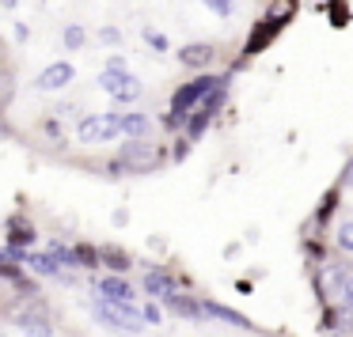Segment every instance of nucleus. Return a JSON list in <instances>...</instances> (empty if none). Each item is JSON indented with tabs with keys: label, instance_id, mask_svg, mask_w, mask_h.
I'll return each instance as SVG.
<instances>
[{
	"label": "nucleus",
	"instance_id": "obj_1",
	"mask_svg": "<svg viewBox=\"0 0 353 337\" xmlns=\"http://www.w3.org/2000/svg\"><path fill=\"white\" fill-rule=\"evenodd\" d=\"M221 84H228V76H209V72H201L198 80H190V84H183L175 91V99H171V114H168V125L171 129H179V125H186V118L194 114V110L205 102L209 91H216Z\"/></svg>",
	"mask_w": 353,
	"mask_h": 337
},
{
	"label": "nucleus",
	"instance_id": "obj_2",
	"mask_svg": "<svg viewBox=\"0 0 353 337\" xmlns=\"http://www.w3.org/2000/svg\"><path fill=\"white\" fill-rule=\"evenodd\" d=\"M95 318H99L103 326H110V329H125V334H141V329L148 326L145 311H141L133 299H107V296H99V299H95Z\"/></svg>",
	"mask_w": 353,
	"mask_h": 337
},
{
	"label": "nucleus",
	"instance_id": "obj_3",
	"mask_svg": "<svg viewBox=\"0 0 353 337\" xmlns=\"http://www.w3.org/2000/svg\"><path fill=\"white\" fill-rule=\"evenodd\" d=\"M77 137H80V144H107V140L122 137L118 114H88V118H80Z\"/></svg>",
	"mask_w": 353,
	"mask_h": 337
},
{
	"label": "nucleus",
	"instance_id": "obj_4",
	"mask_svg": "<svg viewBox=\"0 0 353 337\" xmlns=\"http://www.w3.org/2000/svg\"><path fill=\"white\" fill-rule=\"evenodd\" d=\"M118 163L141 175V171L160 167V152H156V144H145V137H130V144H122V152H118Z\"/></svg>",
	"mask_w": 353,
	"mask_h": 337
},
{
	"label": "nucleus",
	"instance_id": "obj_5",
	"mask_svg": "<svg viewBox=\"0 0 353 337\" xmlns=\"http://www.w3.org/2000/svg\"><path fill=\"white\" fill-rule=\"evenodd\" d=\"M99 87H103V91H110L118 102H133V99H141V91H145L133 72H110V69L99 72Z\"/></svg>",
	"mask_w": 353,
	"mask_h": 337
},
{
	"label": "nucleus",
	"instance_id": "obj_6",
	"mask_svg": "<svg viewBox=\"0 0 353 337\" xmlns=\"http://www.w3.org/2000/svg\"><path fill=\"white\" fill-rule=\"evenodd\" d=\"M72 76H77V69H72L69 61H54V65H46V69L39 72L34 87H39V91H61V87L72 84Z\"/></svg>",
	"mask_w": 353,
	"mask_h": 337
},
{
	"label": "nucleus",
	"instance_id": "obj_7",
	"mask_svg": "<svg viewBox=\"0 0 353 337\" xmlns=\"http://www.w3.org/2000/svg\"><path fill=\"white\" fill-rule=\"evenodd\" d=\"M12 318H16V326L23 329L27 337H54V326H50V318L39 311V307H23V311H12Z\"/></svg>",
	"mask_w": 353,
	"mask_h": 337
},
{
	"label": "nucleus",
	"instance_id": "obj_8",
	"mask_svg": "<svg viewBox=\"0 0 353 337\" xmlns=\"http://www.w3.org/2000/svg\"><path fill=\"white\" fill-rule=\"evenodd\" d=\"M179 61H183L186 69H198V72H205V69H213V61H216V50L209 46V42H190V46H183V50H179Z\"/></svg>",
	"mask_w": 353,
	"mask_h": 337
},
{
	"label": "nucleus",
	"instance_id": "obj_9",
	"mask_svg": "<svg viewBox=\"0 0 353 337\" xmlns=\"http://www.w3.org/2000/svg\"><path fill=\"white\" fill-rule=\"evenodd\" d=\"M4 231H8V235H4V243H8V246H19V250H23V246H34V239H39L34 224H27L19 213H16V216H8Z\"/></svg>",
	"mask_w": 353,
	"mask_h": 337
},
{
	"label": "nucleus",
	"instance_id": "obj_10",
	"mask_svg": "<svg viewBox=\"0 0 353 337\" xmlns=\"http://www.w3.org/2000/svg\"><path fill=\"white\" fill-rule=\"evenodd\" d=\"M168 303V311L171 314H179V318H186V322H201L205 318V307H201V296H168L163 299Z\"/></svg>",
	"mask_w": 353,
	"mask_h": 337
},
{
	"label": "nucleus",
	"instance_id": "obj_11",
	"mask_svg": "<svg viewBox=\"0 0 353 337\" xmlns=\"http://www.w3.org/2000/svg\"><path fill=\"white\" fill-rule=\"evenodd\" d=\"M145 292L152 299H168V296H175V292H179V281L171 273H163V269H148V273H145Z\"/></svg>",
	"mask_w": 353,
	"mask_h": 337
},
{
	"label": "nucleus",
	"instance_id": "obj_12",
	"mask_svg": "<svg viewBox=\"0 0 353 337\" xmlns=\"http://www.w3.org/2000/svg\"><path fill=\"white\" fill-rule=\"evenodd\" d=\"M201 307H205V318L228 322V326H239V329H251V318H243V314H239V311H232V307L213 303V299H201Z\"/></svg>",
	"mask_w": 353,
	"mask_h": 337
},
{
	"label": "nucleus",
	"instance_id": "obj_13",
	"mask_svg": "<svg viewBox=\"0 0 353 337\" xmlns=\"http://www.w3.org/2000/svg\"><path fill=\"white\" fill-rule=\"evenodd\" d=\"M95 292L107 299H133V288H130V281H122V273H110L103 281H95Z\"/></svg>",
	"mask_w": 353,
	"mask_h": 337
},
{
	"label": "nucleus",
	"instance_id": "obj_14",
	"mask_svg": "<svg viewBox=\"0 0 353 337\" xmlns=\"http://www.w3.org/2000/svg\"><path fill=\"white\" fill-rule=\"evenodd\" d=\"M118 125H122V137H148L152 133V118L133 110V114H118Z\"/></svg>",
	"mask_w": 353,
	"mask_h": 337
},
{
	"label": "nucleus",
	"instance_id": "obj_15",
	"mask_svg": "<svg viewBox=\"0 0 353 337\" xmlns=\"http://www.w3.org/2000/svg\"><path fill=\"white\" fill-rule=\"evenodd\" d=\"M27 269H31L34 276H61V261L54 258V254H34V250H27Z\"/></svg>",
	"mask_w": 353,
	"mask_h": 337
},
{
	"label": "nucleus",
	"instance_id": "obj_16",
	"mask_svg": "<svg viewBox=\"0 0 353 337\" xmlns=\"http://www.w3.org/2000/svg\"><path fill=\"white\" fill-rule=\"evenodd\" d=\"M277 31H281V16H277V19H262V23H259V31L251 34V42H247V50H243V54H247V57H251V54H259V50L266 46V42L274 39Z\"/></svg>",
	"mask_w": 353,
	"mask_h": 337
},
{
	"label": "nucleus",
	"instance_id": "obj_17",
	"mask_svg": "<svg viewBox=\"0 0 353 337\" xmlns=\"http://www.w3.org/2000/svg\"><path fill=\"white\" fill-rule=\"evenodd\" d=\"M213 118H216V110L209 107V102H201V107L194 110L190 118H186V137H190V140H198L201 133L209 129V122H213Z\"/></svg>",
	"mask_w": 353,
	"mask_h": 337
},
{
	"label": "nucleus",
	"instance_id": "obj_18",
	"mask_svg": "<svg viewBox=\"0 0 353 337\" xmlns=\"http://www.w3.org/2000/svg\"><path fill=\"white\" fill-rule=\"evenodd\" d=\"M46 250L54 254L57 261H61V269H80V250H77V246H65L61 239H54V243H50Z\"/></svg>",
	"mask_w": 353,
	"mask_h": 337
},
{
	"label": "nucleus",
	"instance_id": "obj_19",
	"mask_svg": "<svg viewBox=\"0 0 353 337\" xmlns=\"http://www.w3.org/2000/svg\"><path fill=\"white\" fill-rule=\"evenodd\" d=\"M103 265L114 269V273H125L130 269V254L118 250V246H103Z\"/></svg>",
	"mask_w": 353,
	"mask_h": 337
},
{
	"label": "nucleus",
	"instance_id": "obj_20",
	"mask_svg": "<svg viewBox=\"0 0 353 337\" xmlns=\"http://www.w3.org/2000/svg\"><path fill=\"white\" fill-rule=\"evenodd\" d=\"M61 39H65V50H80V46L88 42V34H84V27L69 23V27H65V34H61Z\"/></svg>",
	"mask_w": 353,
	"mask_h": 337
},
{
	"label": "nucleus",
	"instance_id": "obj_21",
	"mask_svg": "<svg viewBox=\"0 0 353 337\" xmlns=\"http://www.w3.org/2000/svg\"><path fill=\"white\" fill-rule=\"evenodd\" d=\"M334 243L342 246L345 254H353V220H345L342 228H338V235H334Z\"/></svg>",
	"mask_w": 353,
	"mask_h": 337
},
{
	"label": "nucleus",
	"instance_id": "obj_22",
	"mask_svg": "<svg viewBox=\"0 0 353 337\" xmlns=\"http://www.w3.org/2000/svg\"><path fill=\"white\" fill-rule=\"evenodd\" d=\"M145 42L156 50V54H168V39H163L160 31H152V27H145Z\"/></svg>",
	"mask_w": 353,
	"mask_h": 337
},
{
	"label": "nucleus",
	"instance_id": "obj_23",
	"mask_svg": "<svg viewBox=\"0 0 353 337\" xmlns=\"http://www.w3.org/2000/svg\"><path fill=\"white\" fill-rule=\"evenodd\" d=\"M12 288H16V292H19V296H23V299H31V296H39V284H34V281H31V276H19V281H16V284H12Z\"/></svg>",
	"mask_w": 353,
	"mask_h": 337
},
{
	"label": "nucleus",
	"instance_id": "obj_24",
	"mask_svg": "<svg viewBox=\"0 0 353 337\" xmlns=\"http://www.w3.org/2000/svg\"><path fill=\"white\" fill-rule=\"evenodd\" d=\"M201 4H205V8H213L221 19H228V16H232V0H201Z\"/></svg>",
	"mask_w": 353,
	"mask_h": 337
},
{
	"label": "nucleus",
	"instance_id": "obj_25",
	"mask_svg": "<svg viewBox=\"0 0 353 337\" xmlns=\"http://www.w3.org/2000/svg\"><path fill=\"white\" fill-rule=\"evenodd\" d=\"M141 311H145L148 326H160V318H163V314H160V307H156V303H145V307H141Z\"/></svg>",
	"mask_w": 353,
	"mask_h": 337
},
{
	"label": "nucleus",
	"instance_id": "obj_26",
	"mask_svg": "<svg viewBox=\"0 0 353 337\" xmlns=\"http://www.w3.org/2000/svg\"><path fill=\"white\" fill-rule=\"evenodd\" d=\"M99 42H107V46H118V42H122V34H118L114 27H103V31H99Z\"/></svg>",
	"mask_w": 353,
	"mask_h": 337
},
{
	"label": "nucleus",
	"instance_id": "obj_27",
	"mask_svg": "<svg viewBox=\"0 0 353 337\" xmlns=\"http://www.w3.org/2000/svg\"><path fill=\"white\" fill-rule=\"evenodd\" d=\"M107 69H110V72H130V69H125V57H122V54H110V57H107Z\"/></svg>",
	"mask_w": 353,
	"mask_h": 337
},
{
	"label": "nucleus",
	"instance_id": "obj_28",
	"mask_svg": "<svg viewBox=\"0 0 353 337\" xmlns=\"http://www.w3.org/2000/svg\"><path fill=\"white\" fill-rule=\"evenodd\" d=\"M342 307L353 311V281H345V288H342Z\"/></svg>",
	"mask_w": 353,
	"mask_h": 337
},
{
	"label": "nucleus",
	"instance_id": "obj_29",
	"mask_svg": "<svg viewBox=\"0 0 353 337\" xmlns=\"http://www.w3.org/2000/svg\"><path fill=\"white\" fill-rule=\"evenodd\" d=\"M186 155H190V137L179 140V144H175V160H186Z\"/></svg>",
	"mask_w": 353,
	"mask_h": 337
},
{
	"label": "nucleus",
	"instance_id": "obj_30",
	"mask_svg": "<svg viewBox=\"0 0 353 337\" xmlns=\"http://www.w3.org/2000/svg\"><path fill=\"white\" fill-rule=\"evenodd\" d=\"M46 133H50V137H61V125H57L54 118H50V122H46ZM61 140H65V137H61Z\"/></svg>",
	"mask_w": 353,
	"mask_h": 337
},
{
	"label": "nucleus",
	"instance_id": "obj_31",
	"mask_svg": "<svg viewBox=\"0 0 353 337\" xmlns=\"http://www.w3.org/2000/svg\"><path fill=\"white\" fill-rule=\"evenodd\" d=\"M342 182H345V186H353V160L345 163V175H342Z\"/></svg>",
	"mask_w": 353,
	"mask_h": 337
},
{
	"label": "nucleus",
	"instance_id": "obj_32",
	"mask_svg": "<svg viewBox=\"0 0 353 337\" xmlns=\"http://www.w3.org/2000/svg\"><path fill=\"white\" fill-rule=\"evenodd\" d=\"M12 34H16V42H27V27L23 23H16V31H12Z\"/></svg>",
	"mask_w": 353,
	"mask_h": 337
},
{
	"label": "nucleus",
	"instance_id": "obj_33",
	"mask_svg": "<svg viewBox=\"0 0 353 337\" xmlns=\"http://www.w3.org/2000/svg\"><path fill=\"white\" fill-rule=\"evenodd\" d=\"M4 8H8V12H12V8H16V0H4Z\"/></svg>",
	"mask_w": 353,
	"mask_h": 337
}]
</instances>
